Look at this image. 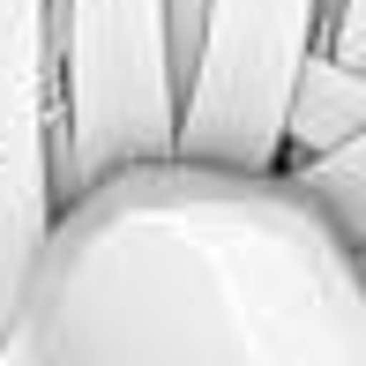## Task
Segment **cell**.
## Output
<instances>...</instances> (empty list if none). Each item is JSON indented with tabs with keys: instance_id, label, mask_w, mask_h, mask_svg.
Wrapping results in <instances>:
<instances>
[{
	"instance_id": "obj_1",
	"label": "cell",
	"mask_w": 366,
	"mask_h": 366,
	"mask_svg": "<svg viewBox=\"0 0 366 366\" xmlns=\"http://www.w3.org/2000/svg\"><path fill=\"white\" fill-rule=\"evenodd\" d=\"M0 366H366V262L285 164H112L60 202Z\"/></svg>"
},
{
	"instance_id": "obj_2",
	"label": "cell",
	"mask_w": 366,
	"mask_h": 366,
	"mask_svg": "<svg viewBox=\"0 0 366 366\" xmlns=\"http://www.w3.org/2000/svg\"><path fill=\"white\" fill-rule=\"evenodd\" d=\"M60 68V202L112 164L179 149L172 0H53Z\"/></svg>"
},
{
	"instance_id": "obj_3",
	"label": "cell",
	"mask_w": 366,
	"mask_h": 366,
	"mask_svg": "<svg viewBox=\"0 0 366 366\" xmlns=\"http://www.w3.org/2000/svg\"><path fill=\"white\" fill-rule=\"evenodd\" d=\"M322 0H209L202 53L179 97V149L217 164H277L285 105L314 53Z\"/></svg>"
},
{
	"instance_id": "obj_4",
	"label": "cell",
	"mask_w": 366,
	"mask_h": 366,
	"mask_svg": "<svg viewBox=\"0 0 366 366\" xmlns=\"http://www.w3.org/2000/svg\"><path fill=\"white\" fill-rule=\"evenodd\" d=\"M60 68L53 0H0V352L60 217Z\"/></svg>"
},
{
	"instance_id": "obj_5",
	"label": "cell",
	"mask_w": 366,
	"mask_h": 366,
	"mask_svg": "<svg viewBox=\"0 0 366 366\" xmlns=\"http://www.w3.org/2000/svg\"><path fill=\"white\" fill-rule=\"evenodd\" d=\"M366 127V68H352V60H337L329 45H314L307 68H299L292 82V105H285V157H314V149L344 142Z\"/></svg>"
},
{
	"instance_id": "obj_6",
	"label": "cell",
	"mask_w": 366,
	"mask_h": 366,
	"mask_svg": "<svg viewBox=\"0 0 366 366\" xmlns=\"http://www.w3.org/2000/svg\"><path fill=\"white\" fill-rule=\"evenodd\" d=\"M285 172L322 202V217L337 232H352V247H359V232H366V127L344 135V142H329V149H314V157H292Z\"/></svg>"
},
{
	"instance_id": "obj_7",
	"label": "cell",
	"mask_w": 366,
	"mask_h": 366,
	"mask_svg": "<svg viewBox=\"0 0 366 366\" xmlns=\"http://www.w3.org/2000/svg\"><path fill=\"white\" fill-rule=\"evenodd\" d=\"M314 45H329L337 60L366 68V0H322V23H314Z\"/></svg>"
},
{
	"instance_id": "obj_8",
	"label": "cell",
	"mask_w": 366,
	"mask_h": 366,
	"mask_svg": "<svg viewBox=\"0 0 366 366\" xmlns=\"http://www.w3.org/2000/svg\"><path fill=\"white\" fill-rule=\"evenodd\" d=\"M359 262H366V232H359Z\"/></svg>"
}]
</instances>
